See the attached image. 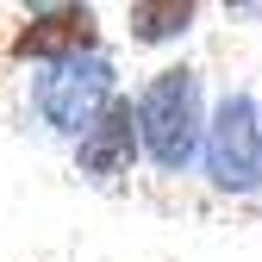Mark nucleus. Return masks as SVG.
Here are the masks:
<instances>
[{
    "label": "nucleus",
    "instance_id": "f257e3e1",
    "mask_svg": "<svg viewBox=\"0 0 262 262\" xmlns=\"http://www.w3.org/2000/svg\"><path fill=\"white\" fill-rule=\"evenodd\" d=\"M138 138L162 175H181L200 150V75L187 62L156 69L144 100H138Z\"/></svg>",
    "mask_w": 262,
    "mask_h": 262
},
{
    "label": "nucleus",
    "instance_id": "f03ea898",
    "mask_svg": "<svg viewBox=\"0 0 262 262\" xmlns=\"http://www.w3.org/2000/svg\"><path fill=\"white\" fill-rule=\"evenodd\" d=\"M206 175L225 193H250L262 181V131H256V100L225 94L212 125H206Z\"/></svg>",
    "mask_w": 262,
    "mask_h": 262
},
{
    "label": "nucleus",
    "instance_id": "7ed1b4c3",
    "mask_svg": "<svg viewBox=\"0 0 262 262\" xmlns=\"http://www.w3.org/2000/svg\"><path fill=\"white\" fill-rule=\"evenodd\" d=\"M38 113L56 125V131H81L100 119V106L113 100V62L106 56H69V62H50V75H38Z\"/></svg>",
    "mask_w": 262,
    "mask_h": 262
},
{
    "label": "nucleus",
    "instance_id": "20e7f679",
    "mask_svg": "<svg viewBox=\"0 0 262 262\" xmlns=\"http://www.w3.org/2000/svg\"><path fill=\"white\" fill-rule=\"evenodd\" d=\"M94 19L88 7H50V13H31L13 31V56H44V62H69L81 50H94Z\"/></svg>",
    "mask_w": 262,
    "mask_h": 262
},
{
    "label": "nucleus",
    "instance_id": "39448f33",
    "mask_svg": "<svg viewBox=\"0 0 262 262\" xmlns=\"http://www.w3.org/2000/svg\"><path fill=\"white\" fill-rule=\"evenodd\" d=\"M75 156H81V169H88L94 181L125 175L131 156H138V106H131V100H106L100 119L81 131V150H75Z\"/></svg>",
    "mask_w": 262,
    "mask_h": 262
},
{
    "label": "nucleus",
    "instance_id": "423d86ee",
    "mask_svg": "<svg viewBox=\"0 0 262 262\" xmlns=\"http://www.w3.org/2000/svg\"><path fill=\"white\" fill-rule=\"evenodd\" d=\"M125 19H131V38H138V44H162V38H181V31L193 25V7H187V0H162V7L138 0Z\"/></svg>",
    "mask_w": 262,
    "mask_h": 262
},
{
    "label": "nucleus",
    "instance_id": "0eeeda50",
    "mask_svg": "<svg viewBox=\"0 0 262 262\" xmlns=\"http://www.w3.org/2000/svg\"><path fill=\"white\" fill-rule=\"evenodd\" d=\"M256 131H262V106H256Z\"/></svg>",
    "mask_w": 262,
    "mask_h": 262
}]
</instances>
